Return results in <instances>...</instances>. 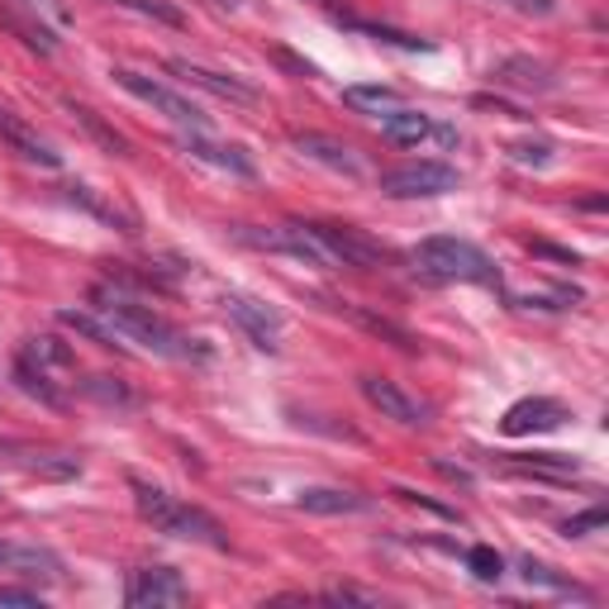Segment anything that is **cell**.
<instances>
[{"label": "cell", "instance_id": "cell-1", "mask_svg": "<svg viewBox=\"0 0 609 609\" xmlns=\"http://www.w3.org/2000/svg\"><path fill=\"white\" fill-rule=\"evenodd\" d=\"M91 304L110 319V329L120 333L124 343H139V347H148V353H157V357H171V362H206L210 357L206 347H200L196 339H186L177 324H167L163 314H153V304H139L134 291L120 286V281L91 286Z\"/></svg>", "mask_w": 609, "mask_h": 609}, {"label": "cell", "instance_id": "cell-2", "mask_svg": "<svg viewBox=\"0 0 609 609\" xmlns=\"http://www.w3.org/2000/svg\"><path fill=\"white\" fill-rule=\"evenodd\" d=\"M134 505L139 514L148 519L157 533H167V539H186V543H206V547H229V533L220 529V519L196 510V505H186L177 496H167V490L157 486H134Z\"/></svg>", "mask_w": 609, "mask_h": 609}, {"label": "cell", "instance_id": "cell-3", "mask_svg": "<svg viewBox=\"0 0 609 609\" xmlns=\"http://www.w3.org/2000/svg\"><path fill=\"white\" fill-rule=\"evenodd\" d=\"M414 267L424 272L429 281H472V286H496L500 281L496 263H490L476 243L447 239V234L419 243V248H414Z\"/></svg>", "mask_w": 609, "mask_h": 609}, {"label": "cell", "instance_id": "cell-4", "mask_svg": "<svg viewBox=\"0 0 609 609\" xmlns=\"http://www.w3.org/2000/svg\"><path fill=\"white\" fill-rule=\"evenodd\" d=\"M234 239L248 243V248H257V253H281V257H296V263L319 267V272H333V267H339V263L329 257L324 239L314 234V224H267V229L243 224V229H234Z\"/></svg>", "mask_w": 609, "mask_h": 609}, {"label": "cell", "instance_id": "cell-5", "mask_svg": "<svg viewBox=\"0 0 609 609\" xmlns=\"http://www.w3.org/2000/svg\"><path fill=\"white\" fill-rule=\"evenodd\" d=\"M114 81H120L129 96H139L143 106H153L157 114H163V120H171V124L181 129V134H186V129H191V134H206V129H210L206 114H200L191 100L177 96V91H171V86H163V81L143 77V71H134V67H120V71H114Z\"/></svg>", "mask_w": 609, "mask_h": 609}, {"label": "cell", "instance_id": "cell-6", "mask_svg": "<svg viewBox=\"0 0 609 609\" xmlns=\"http://www.w3.org/2000/svg\"><path fill=\"white\" fill-rule=\"evenodd\" d=\"M457 191V167L447 163H400L381 171V196L390 200H433Z\"/></svg>", "mask_w": 609, "mask_h": 609}, {"label": "cell", "instance_id": "cell-7", "mask_svg": "<svg viewBox=\"0 0 609 609\" xmlns=\"http://www.w3.org/2000/svg\"><path fill=\"white\" fill-rule=\"evenodd\" d=\"M220 304H224L229 324L243 329V339H248L253 347H263V353H277V347H281V314L277 310H267L263 300L239 296V291H229Z\"/></svg>", "mask_w": 609, "mask_h": 609}, {"label": "cell", "instance_id": "cell-8", "mask_svg": "<svg viewBox=\"0 0 609 609\" xmlns=\"http://www.w3.org/2000/svg\"><path fill=\"white\" fill-rule=\"evenodd\" d=\"M314 234L324 239L329 257L339 267H353V272H381L386 267V248L372 243L362 229H347V224H314Z\"/></svg>", "mask_w": 609, "mask_h": 609}, {"label": "cell", "instance_id": "cell-9", "mask_svg": "<svg viewBox=\"0 0 609 609\" xmlns=\"http://www.w3.org/2000/svg\"><path fill=\"white\" fill-rule=\"evenodd\" d=\"M362 396H367V405L372 410H381V419H396V424H405V429H419V424H429V400H419V396H410L405 386H396V381H386V376H362Z\"/></svg>", "mask_w": 609, "mask_h": 609}, {"label": "cell", "instance_id": "cell-10", "mask_svg": "<svg viewBox=\"0 0 609 609\" xmlns=\"http://www.w3.org/2000/svg\"><path fill=\"white\" fill-rule=\"evenodd\" d=\"M124 600L134 605V609H171V605L191 600V590H186L181 572H171V567H143V572L129 576Z\"/></svg>", "mask_w": 609, "mask_h": 609}, {"label": "cell", "instance_id": "cell-11", "mask_svg": "<svg viewBox=\"0 0 609 609\" xmlns=\"http://www.w3.org/2000/svg\"><path fill=\"white\" fill-rule=\"evenodd\" d=\"M177 148L191 157V163H206V167H214V171H229V177H239V181H253L257 177V167H253V157L243 153V148H234V143H214L210 134H177Z\"/></svg>", "mask_w": 609, "mask_h": 609}, {"label": "cell", "instance_id": "cell-12", "mask_svg": "<svg viewBox=\"0 0 609 609\" xmlns=\"http://www.w3.org/2000/svg\"><path fill=\"white\" fill-rule=\"evenodd\" d=\"M490 81L505 86V91H519V96H553L557 91V71L539 63V57H505V63L490 67Z\"/></svg>", "mask_w": 609, "mask_h": 609}, {"label": "cell", "instance_id": "cell-13", "mask_svg": "<svg viewBox=\"0 0 609 609\" xmlns=\"http://www.w3.org/2000/svg\"><path fill=\"white\" fill-rule=\"evenodd\" d=\"M167 67L177 71L181 81H191V86H200V91L229 100V106H257V86L229 77V71H210V67H200V63H186V57H171Z\"/></svg>", "mask_w": 609, "mask_h": 609}, {"label": "cell", "instance_id": "cell-14", "mask_svg": "<svg viewBox=\"0 0 609 609\" xmlns=\"http://www.w3.org/2000/svg\"><path fill=\"white\" fill-rule=\"evenodd\" d=\"M562 419H567V410H562L557 400L533 396V400L510 405V410H505V419H500V429H505V439H529V433H553Z\"/></svg>", "mask_w": 609, "mask_h": 609}, {"label": "cell", "instance_id": "cell-15", "mask_svg": "<svg viewBox=\"0 0 609 609\" xmlns=\"http://www.w3.org/2000/svg\"><path fill=\"white\" fill-rule=\"evenodd\" d=\"M381 134L390 143H405V148H419V143H429V139H439V143H457V134L447 124H433L429 114H419V110H386L381 114Z\"/></svg>", "mask_w": 609, "mask_h": 609}, {"label": "cell", "instance_id": "cell-16", "mask_svg": "<svg viewBox=\"0 0 609 609\" xmlns=\"http://www.w3.org/2000/svg\"><path fill=\"white\" fill-rule=\"evenodd\" d=\"M0 143H5L10 153H20L24 163H34V167H57V163H63V157L53 153V143L38 139V129H29L20 114L5 110V106H0Z\"/></svg>", "mask_w": 609, "mask_h": 609}, {"label": "cell", "instance_id": "cell-17", "mask_svg": "<svg viewBox=\"0 0 609 609\" xmlns=\"http://www.w3.org/2000/svg\"><path fill=\"white\" fill-rule=\"evenodd\" d=\"M296 153L310 157V163H319V167H329V171H343V177H362V157L347 148V143L329 139V134H300Z\"/></svg>", "mask_w": 609, "mask_h": 609}, {"label": "cell", "instance_id": "cell-18", "mask_svg": "<svg viewBox=\"0 0 609 609\" xmlns=\"http://www.w3.org/2000/svg\"><path fill=\"white\" fill-rule=\"evenodd\" d=\"M296 510L304 514H357L367 510V500L357 490H343V486H304L296 496Z\"/></svg>", "mask_w": 609, "mask_h": 609}, {"label": "cell", "instance_id": "cell-19", "mask_svg": "<svg viewBox=\"0 0 609 609\" xmlns=\"http://www.w3.org/2000/svg\"><path fill=\"white\" fill-rule=\"evenodd\" d=\"M14 386H20L24 396H34L38 405H48V410H57V405H63V390H57L53 372L34 367V362H29V357H14Z\"/></svg>", "mask_w": 609, "mask_h": 609}, {"label": "cell", "instance_id": "cell-20", "mask_svg": "<svg viewBox=\"0 0 609 609\" xmlns=\"http://www.w3.org/2000/svg\"><path fill=\"white\" fill-rule=\"evenodd\" d=\"M510 472H519V476H543V481H572V476H582V467H576L572 457H562V453H529V457H514Z\"/></svg>", "mask_w": 609, "mask_h": 609}, {"label": "cell", "instance_id": "cell-21", "mask_svg": "<svg viewBox=\"0 0 609 609\" xmlns=\"http://www.w3.org/2000/svg\"><path fill=\"white\" fill-rule=\"evenodd\" d=\"M343 310L353 314V319H357V324L367 329V333H376V339H386V343H396L400 353H419V339H414L410 329H400L396 319H386V314H372V310H362V304H343Z\"/></svg>", "mask_w": 609, "mask_h": 609}, {"label": "cell", "instance_id": "cell-22", "mask_svg": "<svg viewBox=\"0 0 609 609\" xmlns=\"http://www.w3.org/2000/svg\"><path fill=\"white\" fill-rule=\"evenodd\" d=\"M20 357H29V362H34V367H43V372H71V367H77L71 347H67V343H57V339H48V333L29 339Z\"/></svg>", "mask_w": 609, "mask_h": 609}, {"label": "cell", "instance_id": "cell-23", "mask_svg": "<svg viewBox=\"0 0 609 609\" xmlns=\"http://www.w3.org/2000/svg\"><path fill=\"white\" fill-rule=\"evenodd\" d=\"M343 106H353V110L376 114V120H381L386 110L400 106V91H390V86H347V91H343Z\"/></svg>", "mask_w": 609, "mask_h": 609}, {"label": "cell", "instance_id": "cell-24", "mask_svg": "<svg viewBox=\"0 0 609 609\" xmlns=\"http://www.w3.org/2000/svg\"><path fill=\"white\" fill-rule=\"evenodd\" d=\"M77 390L96 405H110V410H129L134 405V390L124 381H114V376H86V381H77Z\"/></svg>", "mask_w": 609, "mask_h": 609}, {"label": "cell", "instance_id": "cell-25", "mask_svg": "<svg viewBox=\"0 0 609 609\" xmlns=\"http://www.w3.org/2000/svg\"><path fill=\"white\" fill-rule=\"evenodd\" d=\"M57 319H63V324L67 329H77L81 333V339H91V343H100V347H120L124 339H120V333H114L110 329V319H96V314H86V310H63V314H57Z\"/></svg>", "mask_w": 609, "mask_h": 609}, {"label": "cell", "instance_id": "cell-26", "mask_svg": "<svg viewBox=\"0 0 609 609\" xmlns=\"http://www.w3.org/2000/svg\"><path fill=\"white\" fill-rule=\"evenodd\" d=\"M34 462H24V472L43 476V481H71V476H81V462L67 457V453H29Z\"/></svg>", "mask_w": 609, "mask_h": 609}, {"label": "cell", "instance_id": "cell-27", "mask_svg": "<svg viewBox=\"0 0 609 609\" xmlns=\"http://www.w3.org/2000/svg\"><path fill=\"white\" fill-rule=\"evenodd\" d=\"M519 576H524L529 586H547V590H562V596H582V600H590L582 586L576 582H567V576L562 572H553V567H543V562H533V557H524L519 562Z\"/></svg>", "mask_w": 609, "mask_h": 609}, {"label": "cell", "instance_id": "cell-28", "mask_svg": "<svg viewBox=\"0 0 609 609\" xmlns=\"http://www.w3.org/2000/svg\"><path fill=\"white\" fill-rule=\"evenodd\" d=\"M71 114H77V124L86 129V134H91L96 143H106V153H114V157H129V143L120 139V134H114V129L106 124V120H100V114L96 110H86V106H67Z\"/></svg>", "mask_w": 609, "mask_h": 609}, {"label": "cell", "instance_id": "cell-29", "mask_svg": "<svg viewBox=\"0 0 609 609\" xmlns=\"http://www.w3.org/2000/svg\"><path fill=\"white\" fill-rule=\"evenodd\" d=\"M120 10H134V14H148V20H163L171 29H186V14L177 5H167V0H114Z\"/></svg>", "mask_w": 609, "mask_h": 609}, {"label": "cell", "instance_id": "cell-30", "mask_svg": "<svg viewBox=\"0 0 609 609\" xmlns=\"http://www.w3.org/2000/svg\"><path fill=\"white\" fill-rule=\"evenodd\" d=\"M0 24H10L14 34H20L29 48H38V53H53V34L43 24H29V20H20V14H10V10H0Z\"/></svg>", "mask_w": 609, "mask_h": 609}, {"label": "cell", "instance_id": "cell-31", "mask_svg": "<svg viewBox=\"0 0 609 609\" xmlns=\"http://www.w3.org/2000/svg\"><path fill=\"white\" fill-rule=\"evenodd\" d=\"M467 567H472L476 582H500V576H505V562H500L496 547H472V553H467Z\"/></svg>", "mask_w": 609, "mask_h": 609}, {"label": "cell", "instance_id": "cell-32", "mask_svg": "<svg viewBox=\"0 0 609 609\" xmlns=\"http://www.w3.org/2000/svg\"><path fill=\"white\" fill-rule=\"evenodd\" d=\"M347 29H357V34H367L376 43H396V48H429L424 38H410V34H396V29L386 24H367V20H347Z\"/></svg>", "mask_w": 609, "mask_h": 609}, {"label": "cell", "instance_id": "cell-33", "mask_svg": "<svg viewBox=\"0 0 609 609\" xmlns=\"http://www.w3.org/2000/svg\"><path fill=\"white\" fill-rule=\"evenodd\" d=\"M510 157L519 167H553V143H533V139H524V143H510Z\"/></svg>", "mask_w": 609, "mask_h": 609}, {"label": "cell", "instance_id": "cell-34", "mask_svg": "<svg viewBox=\"0 0 609 609\" xmlns=\"http://www.w3.org/2000/svg\"><path fill=\"white\" fill-rule=\"evenodd\" d=\"M596 529H605V505H590V510L572 514L567 524H562V533H567V539H586V533H596Z\"/></svg>", "mask_w": 609, "mask_h": 609}, {"label": "cell", "instance_id": "cell-35", "mask_svg": "<svg viewBox=\"0 0 609 609\" xmlns=\"http://www.w3.org/2000/svg\"><path fill=\"white\" fill-rule=\"evenodd\" d=\"M324 600H333V605H381V596L357 590V586H333V590H324Z\"/></svg>", "mask_w": 609, "mask_h": 609}, {"label": "cell", "instance_id": "cell-36", "mask_svg": "<svg viewBox=\"0 0 609 609\" xmlns=\"http://www.w3.org/2000/svg\"><path fill=\"white\" fill-rule=\"evenodd\" d=\"M500 5H510V10H519V14H539V20L557 14V0H500Z\"/></svg>", "mask_w": 609, "mask_h": 609}, {"label": "cell", "instance_id": "cell-37", "mask_svg": "<svg viewBox=\"0 0 609 609\" xmlns=\"http://www.w3.org/2000/svg\"><path fill=\"white\" fill-rule=\"evenodd\" d=\"M34 14H43V20H53V24H67V5L63 0H24Z\"/></svg>", "mask_w": 609, "mask_h": 609}, {"label": "cell", "instance_id": "cell-38", "mask_svg": "<svg viewBox=\"0 0 609 609\" xmlns=\"http://www.w3.org/2000/svg\"><path fill=\"white\" fill-rule=\"evenodd\" d=\"M0 605H38V590H24V586H0Z\"/></svg>", "mask_w": 609, "mask_h": 609}, {"label": "cell", "instance_id": "cell-39", "mask_svg": "<svg viewBox=\"0 0 609 609\" xmlns=\"http://www.w3.org/2000/svg\"><path fill=\"white\" fill-rule=\"evenodd\" d=\"M433 467H439V472L447 476V481H457V486H472V476H467V472H462V467H453V462H443V457H433Z\"/></svg>", "mask_w": 609, "mask_h": 609}]
</instances>
